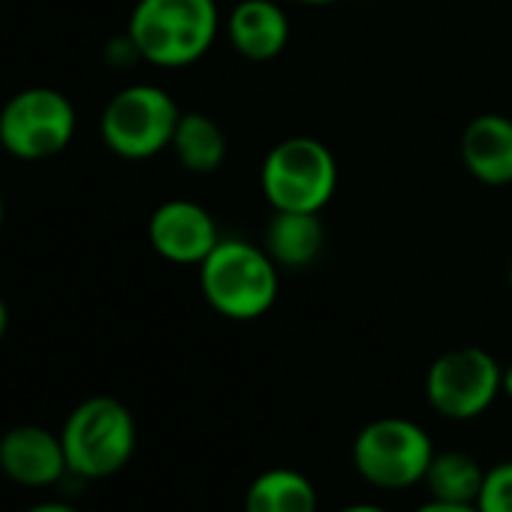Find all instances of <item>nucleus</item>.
Wrapping results in <instances>:
<instances>
[{
	"label": "nucleus",
	"mask_w": 512,
	"mask_h": 512,
	"mask_svg": "<svg viewBox=\"0 0 512 512\" xmlns=\"http://www.w3.org/2000/svg\"><path fill=\"white\" fill-rule=\"evenodd\" d=\"M0 473L25 488H46L61 482L70 467L61 434L40 425H16L0 437Z\"/></svg>",
	"instance_id": "9d476101"
},
{
	"label": "nucleus",
	"mask_w": 512,
	"mask_h": 512,
	"mask_svg": "<svg viewBox=\"0 0 512 512\" xmlns=\"http://www.w3.org/2000/svg\"><path fill=\"white\" fill-rule=\"evenodd\" d=\"M106 61H109L112 67H130V64H136V61H142V58H139V49H136V43L130 40V34H124V37H118V40H112V43L106 46Z\"/></svg>",
	"instance_id": "a211bd4d"
},
{
	"label": "nucleus",
	"mask_w": 512,
	"mask_h": 512,
	"mask_svg": "<svg viewBox=\"0 0 512 512\" xmlns=\"http://www.w3.org/2000/svg\"><path fill=\"white\" fill-rule=\"evenodd\" d=\"M338 160L332 148L314 136H290L278 142L260 169V187L272 211L320 214L338 190Z\"/></svg>",
	"instance_id": "20e7f679"
},
{
	"label": "nucleus",
	"mask_w": 512,
	"mask_h": 512,
	"mask_svg": "<svg viewBox=\"0 0 512 512\" xmlns=\"http://www.w3.org/2000/svg\"><path fill=\"white\" fill-rule=\"evenodd\" d=\"M326 244V226L311 211H272L263 232V247L278 269H308Z\"/></svg>",
	"instance_id": "ddd939ff"
},
{
	"label": "nucleus",
	"mask_w": 512,
	"mask_h": 512,
	"mask_svg": "<svg viewBox=\"0 0 512 512\" xmlns=\"http://www.w3.org/2000/svg\"><path fill=\"white\" fill-rule=\"evenodd\" d=\"M169 151L190 175H211L226 160V133L205 112H181Z\"/></svg>",
	"instance_id": "2eb2a0df"
},
{
	"label": "nucleus",
	"mask_w": 512,
	"mask_h": 512,
	"mask_svg": "<svg viewBox=\"0 0 512 512\" xmlns=\"http://www.w3.org/2000/svg\"><path fill=\"white\" fill-rule=\"evenodd\" d=\"M434 443L422 425L404 416H383L368 422L353 440L356 473L383 491H404L425 479L434 458Z\"/></svg>",
	"instance_id": "0eeeda50"
},
{
	"label": "nucleus",
	"mask_w": 512,
	"mask_h": 512,
	"mask_svg": "<svg viewBox=\"0 0 512 512\" xmlns=\"http://www.w3.org/2000/svg\"><path fill=\"white\" fill-rule=\"evenodd\" d=\"M28 512H79V509H76V506H70V503L49 500V503H37V506H31Z\"/></svg>",
	"instance_id": "aec40b11"
},
{
	"label": "nucleus",
	"mask_w": 512,
	"mask_h": 512,
	"mask_svg": "<svg viewBox=\"0 0 512 512\" xmlns=\"http://www.w3.org/2000/svg\"><path fill=\"white\" fill-rule=\"evenodd\" d=\"M461 163L488 187L512 184V118L485 112L461 130Z\"/></svg>",
	"instance_id": "f8f14e48"
},
{
	"label": "nucleus",
	"mask_w": 512,
	"mask_h": 512,
	"mask_svg": "<svg viewBox=\"0 0 512 512\" xmlns=\"http://www.w3.org/2000/svg\"><path fill=\"white\" fill-rule=\"evenodd\" d=\"M503 395H506V398L512 401V362H509V365L503 368Z\"/></svg>",
	"instance_id": "5701e85b"
},
{
	"label": "nucleus",
	"mask_w": 512,
	"mask_h": 512,
	"mask_svg": "<svg viewBox=\"0 0 512 512\" xmlns=\"http://www.w3.org/2000/svg\"><path fill=\"white\" fill-rule=\"evenodd\" d=\"M7 220V205H4V193H0V226Z\"/></svg>",
	"instance_id": "393cba45"
},
{
	"label": "nucleus",
	"mask_w": 512,
	"mask_h": 512,
	"mask_svg": "<svg viewBox=\"0 0 512 512\" xmlns=\"http://www.w3.org/2000/svg\"><path fill=\"white\" fill-rule=\"evenodd\" d=\"M244 512H320V494L302 470L272 467L247 485Z\"/></svg>",
	"instance_id": "4468645a"
},
{
	"label": "nucleus",
	"mask_w": 512,
	"mask_h": 512,
	"mask_svg": "<svg viewBox=\"0 0 512 512\" xmlns=\"http://www.w3.org/2000/svg\"><path fill=\"white\" fill-rule=\"evenodd\" d=\"M181 109L175 97L148 82L121 88L100 115V139L121 160H151L169 151Z\"/></svg>",
	"instance_id": "39448f33"
},
{
	"label": "nucleus",
	"mask_w": 512,
	"mask_h": 512,
	"mask_svg": "<svg viewBox=\"0 0 512 512\" xmlns=\"http://www.w3.org/2000/svg\"><path fill=\"white\" fill-rule=\"evenodd\" d=\"M226 40L247 61H275L290 43V19L275 0H238L226 16Z\"/></svg>",
	"instance_id": "9b49d317"
},
{
	"label": "nucleus",
	"mask_w": 512,
	"mask_h": 512,
	"mask_svg": "<svg viewBox=\"0 0 512 512\" xmlns=\"http://www.w3.org/2000/svg\"><path fill=\"white\" fill-rule=\"evenodd\" d=\"M305 7H329V4H338V0H299Z\"/></svg>",
	"instance_id": "b1692460"
},
{
	"label": "nucleus",
	"mask_w": 512,
	"mask_h": 512,
	"mask_svg": "<svg viewBox=\"0 0 512 512\" xmlns=\"http://www.w3.org/2000/svg\"><path fill=\"white\" fill-rule=\"evenodd\" d=\"M76 127L79 115L73 100L49 85L22 88L0 106V148L25 163L64 154Z\"/></svg>",
	"instance_id": "423d86ee"
},
{
	"label": "nucleus",
	"mask_w": 512,
	"mask_h": 512,
	"mask_svg": "<svg viewBox=\"0 0 512 512\" xmlns=\"http://www.w3.org/2000/svg\"><path fill=\"white\" fill-rule=\"evenodd\" d=\"M199 290L208 308L226 320H260L275 308L281 293L278 263L263 244L220 238L199 263Z\"/></svg>",
	"instance_id": "f257e3e1"
},
{
	"label": "nucleus",
	"mask_w": 512,
	"mask_h": 512,
	"mask_svg": "<svg viewBox=\"0 0 512 512\" xmlns=\"http://www.w3.org/2000/svg\"><path fill=\"white\" fill-rule=\"evenodd\" d=\"M482 482H485V467L461 449L434 452L422 479L431 500H446V503H476Z\"/></svg>",
	"instance_id": "dca6fc26"
},
{
	"label": "nucleus",
	"mask_w": 512,
	"mask_h": 512,
	"mask_svg": "<svg viewBox=\"0 0 512 512\" xmlns=\"http://www.w3.org/2000/svg\"><path fill=\"white\" fill-rule=\"evenodd\" d=\"M497 395H503V368L482 347H455L428 365L425 401L443 419H476Z\"/></svg>",
	"instance_id": "6e6552de"
},
{
	"label": "nucleus",
	"mask_w": 512,
	"mask_h": 512,
	"mask_svg": "<svg viewBox=\"0 0 512 512\" xmlns=\"http://www.w3.org/2000/svg\"><path fill=\"white\" fill-rule=\"evenodd\" d=\"M479 512H512V461H500L485 470L482 491L476 497Z\"/></svg>",
	"instance_id": "f3484780"
},
{
	"label": "nucleus",
	"mask_w": 512,
	"mask_h": 512,
	"mask_svg": "<svg viewBox=\"0 0 512 512\" xmlns=\"http://www.w3.org/2000/svg\"><path fill=\"white\" fill-rule=\"evenodd\" d=\"M506 278H509V287H512V260H509V272H506Z\"/></svg>",
	"instance_id": "a878e982"
},
{
	"label": "nucleus",
	"mask_w": 512,
	"mask_h": 512,
	"mask_svg": "<svg viewBox=\"0 0 512 512\" xmlns=\"http://www.w3.org/2000/svg\"><path fill=\"white\" fill-rule=\"evenodd\" d=\"M338 512H389V509L374 506V503H350V506H344V509H338Z\"/></svg>",
	"instance_id": "4be33fe9"
},
{
	"label": "nucleus",
	"mask_w": 512,
	"mask_h": 512,
	"mask_svg": "<svg viewBox=\"0 0 512 512\" xmlns=\"http://www.w3.org/2000/svg\"><path fill=\"white\" fill-rule=\"evenodd\" d=\"M7 329H10V308H7L4 296H0V341H4Z\"/></svg>",
	"instance_id": "412c9836"
},
{
	"label": "nucleus",
	"mask_w": 512,
	"mask_h": 512,
	"mask_svg": "<svg viewBox=\"0 0 512 512\" xmlns=\"http://www.w3.org/2000/svg\"><path fill=\"white\" fill-rule=\"evenodd\" d=\"M127 34L139 58L160 70L202 61L220 34L217 0H136Z\"/></svg>",
	"instance_id": "f03ea898"
},
{
	"label": "nucleus",
	"mask_w": 512,
	"mask_h": 512,
	"mask_svg": "<svg viewBox=\"0 0 512 512\" xmlns=\"http://www.w3.org/2000/svg\"><path fill=\"white\" fill-rule=\"evenodd\" d=\"M136 419L130 407L112 395L79 401L61 428L67 467L79 479H109L121 473L136 452Z\"/></svg>",
	"instance_id": "7ed1b4c3"
},
{
	"label": "nucleus",
	"mask_w": 512,
	"mask_h": 512,
	"mask_svg": "<svg viewBox=\"0 0 512 512\" xmlns=\"http://www.w3.org/2000/svg\"><path fill=\"white\" fill-rule=\"evenodd\" d=\"M413 512H479L476 503H446V500H428L416 506Z\"/></svg>",
	"instance_id": "6ab92c4d"
},
{
	"label": "nucleus",
	"mask_w": 512,
	"mask_h": 512,
	"mask_svg": "<svg viewBox=\"0 0 512 512\" xmlns=\"http://www.w3.org/2000/svg\"><path fill=\"white\" fill-rule=\"evenodd\" d=\"M220 229L211 211L193 199H166L148 217V244L175 266H196L217 247Z\"/></svg>",
	"instance_id": "1a4fd4ad"
}]
</instances>
